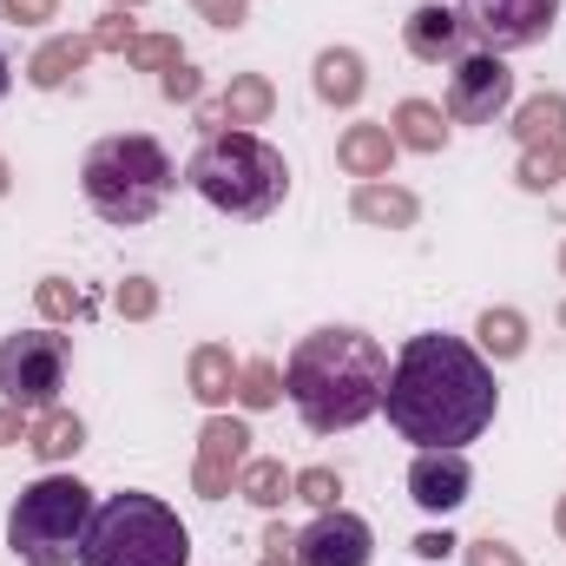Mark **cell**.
Instances as JSON below:
<instances>
[{"mask_svg": "<svg viewBox=\"0 0 566 566\" xmlns=\"http://www.w3.org/2000/svg\"><path fill=\"white\" fill-rule=\"evenodd\" d=\"M382 409H389V428L416 448H461L494 422L501 389H494V369L474 343L428 329V336L402 343Z\"/></svg>", "mask_w": 566, "mask_h": 566, "instance_id": "obj_1", "label": "cell"}, {"mask_svg": "<svg viewBox=\"0 0 566 566\" xmlns=\"http://www.w3.org/2000/svg\"><path fill=\"white\" fill-rule=\"evenodd\" d=\"M283 389H290L310 434H349L389 396V349L349 323L310 329L283 363Z\"/></svg>", "mask_w": 566, "mask_h": 566, "instance_id": "obj_2", "label": "cell"}, {"mask_svg": "<svg viewBox=\"0 0 566 566\" xmlns=\"http://www.w3.org/2000/svg\"><path fill=\"white\" fill-rule=\"evenodd\" d=\"M185 185L224 218H271L283 205V191H290V165H283L277 145L258 139V133H211L191 151Z\"/></svg>", "mask_w": 566, "mask_h": 566, "instance_id": "obj_3", "label": "cell"}, {"mask_svg": "<svg viewBox=\"0 0 566 566\" xmlns=\"http://www.w3.org/2000/svg\"><path fill=\"white\" fill-rule=\"evenodd\" d=\"M171 178L178 171H171L165 145L145 139V133H113V139L93 145L86 165H80V191H86V205L106 224H145V218H158Z\"/></svg>", "mask_w": 566, "mask_h": 566, "instance_id": "obj_4", "label": "cell"}, {"mask_svg": "<svg viewBox=\"0 0 566 566\" xmlns=\"http://www.w3.org/2000/svg\"><path fill=\"white\" fill-rule=\"evenodd\" d=\"M191 534L158 494H106L80 541V566H185Z\"/></svg>", "mask_w": 566, "mask_h": 566, "instance_id": "obj_5", "label": "cell"}, {"mask_svg": "<svg viewBox=\"0 0 566 566\" xmlns=\"http://www.w3.org/2000/svg\"><path fill=\"white\" fill-rule=\"evenodd\" d=\"M86 527H93V488L73 474H40L7 514V547L27 566H73Z\"/></svg>", "mask_w": 566, "mask_h": 566, "instance_id": "obj_6", "label": "cell"}, {"mask_svg": "<svg viewBox=\"0 0 566 566\" xmlns=\"http://www.w3.org/2000/svg\"><path fill=\"white\" fill-rule=\"evenodd\" d=\"M66 389V336L60 329H20L0 343V396L13 409H53V396Z\"/></svg>", "mask_w": 566, "mask_h": 566, "instance_id": "obj_7", "label": "cell"}, {"mask_svg": "<svg viewBox=\"0 0 566 566\" xmlns=\"http://www.w3.org/2000/svg\"><path fill=\"white\" fill-rule=\"evenodd\" d=\"M554 20H560V0H461V27L481 40V53L541 46Z\"/></svg>", "mask_w": 566, "mask_h": 566, "instance_id": "obj_8", "label": "cell"}, {"mask_svg": "<svg viewBox=\"0 0 566 566\" xmlns=\"http://www.w3.org/2000/svg\"><path fill=\"white\" fill-rule=\"evenodd\" d=\"M514 99V73L501 53H461L454 60V80H448V119L454 126H488L501 119Z\"/></svg>", "mask_w": 566, "mask_h": 566, "instance_id": "obj_9", "label": "cell"}, {"mask_svg": "<svg viewBox=\"0 0 566 566\" xmlns=\"http://www.w3.org/2000/svg\"><path fill=\"white\" fill-rule=\"evenodd\" d=\"M369 554H376L369 521H363V514H343V507L316 514V521L296 534V566H369Z\"/></svg>", "mask_w": 566, "mask_h": 566, "instance_id": "obj_10", "label": "cell"}, {"mask_svg": "<svg viewBox=\"0 0 566 566\" xmlns=\"http://www.w3.org/2000/svg\"><path fill=\"white\" fill-rule=\"evenodd\" d=\"M244 461H251V428L231 422V416H211V422H205V434H198V468H191V488H198L205 501H224V494L238 488Z\"/></svg>", "mask_w": 566, "mask_h": 566, "instance_id": "obj_11", "label": "cell"}, {"mask_svg": "<svg viewBox=\"0 0 566 566\" xmlns=\"http://www.w3.org/2000/svg\"><path fill=\"white\" fill-rule=\"evenodd\" d=\"M468 488H474V468H468L461 448H422L416 468H409V501L428 507V514H454L468 501Z\"/></svg>", "mask_w": 566, "mask_h": 566, "instance_id": "obj_12", "label": "cell"}, {"mask_svg": "<svg viewBox=\"0 0 566 566\" xmlns=\"http://www.w3.org/2000/svg\"><path fill=\"white\" fill-rule=\"evenodd\" d=\"M402 40H409V53H416V60L441 66V60H461L468 27H461V13H454L448 0H422V7L402 20Z\"/></svg>", "mask_w": 566, "mask_h": 566, "instance_id": "obj_13", "label": "cell"}, {"mask_svg": "<svg viewBox=\"0 0 566 566\" xmlns=\"http://www.w3.org/2000/svg\"><path fill=\"white\" fill-rule=\"evenodd\" d=\"M336 165L349 171V178H389V165H396V139H389V126H349L343 139H336Z\"/></svg>", "mask_w": 566, "mask_h": 566, "instance_id": "obj_14", "label": "cell"}, {"mask_svg": "<svg viewBox=\"0 0 566 566\" xmlns=\"http://www.w3.org/2000/svg\"><path fill=\"white\" fill-rule=\"evenodd\" d=\"M86 60H93V33H53V40L27 60V80H33L40 93H53V86H66Z\"/></svg>", "mask_w": 566, "mask_h": 566, "instance_id": "obj_15", "label": "cell"}, {"mask_svg": "<svg viewBox=\"0 0 566 566\" xmlns=\"http://www.w3.org/2000/svg\"><path fill=\"white\" fill-rule=\"evenodd\" d=\"M363 93H369L363 53H349V46H323V53H316V99H323V106H356Z\"/></svg>", "mask_w": 566, "mask_h": 566, "instance_id": "obj_16", "label": "cell"}, {"mask_svg": "<svg viewBox=\"0 0 566 566\" xmlns=\"http://www.w3.org/2000/svg\"><path fill=\"white\" fill-rule=\"evenodd\" d=\"M349 211H356L363 224H389V231H409V224L422 218V205H416V191H402V185H382V178H369V185H356V198H349Z\"/></svg>", "mask_w": 566, "mask_h": 566, "instance_id": "obj_17", "label": "cell"}, {"mask_svg": "<svg viewBox=\"0 0 566 566\" xmlns=\"http://www.w3.org/2000/svg\"><path fill=\"white\" fill-rule=\"evenodd\" d=\"M238 369H244V363H231L224 343H198V349H191V396H198L205 409H224V402L238 396Z\"/></svg>", "mask_w": 566, "mask_h": 566, "instance_id": "obj_18", "label": "cell"}, {"mask_svg": "<svg viewBox=\"0 0 566 566\" xmlns=\"http://www.w3.org/2000/svg\"><path fill=\"white\" fill-rule=\"evenodd\" d=\"M389 139L409 145V151H441L448 145V113L428 106V99H402L396 119H389Z\"/></svg>", "mask_w": 566, "mask_h": 566, "instance_id": "obj_19", "label": "cell"}, {"mask_svg": "<svg viewBox=\"0 0 566 566\" xmlns=\"http://www.w3.org/2000/svg\"><path fill=\"white\" fill-rule=\"evenodd\" d=\"M218 113H224L231 126H264V119L277 113V86H271L264 73H238V80L224 86V99H218Z\"/></svg>", "mask_w": 566, "mask_h": 566, "instance_id": "obj_20", "label": "cell"}, {"mask_svg": "<svg viewBox=\"0 0 566 566\" xmlns=\"http://www.w3.org/2000/svg\"><path fill=\"white\" fill-rule=\"evenodd\" d=\"M514 139L521 145H566V93H534V99H521Z\"/></svg>", "mask_w": 566, "mask_h": 566, "instance_id": "obj_21", "label": "cell"}, {"mask_svg": "<svg viewBox=\"0 0 566 566\" xmlns=\"http://www.w3.org/2000/svg\"><path fill=\"white\" fill-rule=\"evenodd\" d=\"M27 448H33L40 461H66V454L86 448V428H80V416H66V409H40L33 428H27Z\"/></svg>", "mask_w": 566, "mask_h": 566, "instance_id": "obj_22", "label": "cell"}, {"mask_svg": "<svg viewBox=\"0 0 566 566\" xmlns=\"http://www.w3.org/2000/svg\"><path fill=\"white\" fill-rule=\"evenodd\" d=\"M474 336H481V349H488L494 363H514V356L527 349V316H521V310H481Z\"/></svg>", "mask_w": 566, "mask_h": 566, "instance_id": "obj_23", "label": "cell"}, {"mask_svg": "<svg viewBox=\"0 0 566 566\" xmlns=\"http://www.w3.org/2000/svg\"><path fill=\"white\" fill-rule=\"evenodd\" d=\"M290 488H296V474H283V461H244V474H238V494L264 514H277L290 501Z\"/></svg>", "mask_w": 566, "mask_h": 566, "instance_id": "obj_24", "label": "cell"}, {"mask_svg": "<svg viewBox=\"0 0 566 566\" xmlns=\"http://www.w3.org/2000/svg\"><path fill=\"white\" fill-rule=\"evenodd\" d=\"M527 191H554L566 178V145H521V171H514Z\"/></svg>", "mask_w": 566, "mask_h": 566, "instance_id": "obj_25", "label": "cell"}, {"mask_svg": "<svg viewBox=\"0 0 566 566\" xmlns=\"http://www.w3.org/2000/svg\"><path fill=\"white\" fill-rule=\"evenodd\" d=\"M277 396H283V376H277L271 356H258V363L238 369V402H244V409H271Z\"/></svg>", "mask_w": 566, "mask_h": 566, "instance_id": "obj_26", "label": "cell"}, {"mask_svg": "<svg viewBox=\"0 0 566 566\" xmlns=\"http://www.w3.org/2000/svg\"><path fill=\"white\" fill-rule=\"evenodd\" d=\"M33 296H40V316H46V323H66V316H80V310H86V296H80L66 277H40Z\"/></svg>", "mask_w": 566, "mask_h": 566, "instance_id": "obj_27", "label": "cell"}, {"mask_svg": "<svg viewBox=\"0 0 566 566\" xmlns=\"http://www.w3.org/2000/svg\"><path fill=\"white\" fill-rule=\"evenodd\" d=\"M126 60H133V66H145V73H171L185 53H178V40H171V33H139Z\"/></svg>", "mask_w": 566, "mask_h": 566, "instance_id": "obj_28", "label": "cell"}, {"mask_svg": "<svg viewBox=\"0 0 566 566\" xmlns=\"http://www.w3.org/2000/svg\"><path fill=\"white\" fill-rule=\"evenodd\" d=\"M290 494H296V501H310L316 514H329V507H336V494H343V481H336V468H303Z\"/></svg>", "mask_w": 566, "mask_h": 566, "instance_id": "obj_29", "label": "cell"}, {"mask_svg": "<svg viewBox=\"0 0 566 566\" xmlns=\"http://www.w3.org/2000/svg\"><path fill=\"white\" fill-rule=\"evenodd\" d=\"M113 303H119V316L145 323V316H158V283L151 277H126L119 290H113Z\"/></svg>", "mask_w": 566, "mask_h": 566, "instance_id": "obj_30", "label": "cell"}, {"mask_svg": "<svg viewBox=\"0 0 566 566\" xmlns=\"http://www.w3.org/2000/svg\"><path fill=\"white\" fill-rule=\"evenodd\" d=\"M133 20H126V7H113V13H99V27H93V53H133Z\"/></svg>", "mask_w": 566, "mask_h": 566, "instance_id": "obj_31", "label": "cell"}, {"mask_svg": "<svg viewBox=\"0 0 566 566\" xmlns=\"http://www.w3.org/2000/svg\"><path fill=\"white\" fill-rule=\"evenodd\" d=\"M461 560H468V566H527L507 541H494V534H488V541H468V547H461Z\"/></svg>", "mask_w": 566, "mask_h": 566, "instance_id": "obj_32", "label": "cell"}, {"mask_svg": "<svg viewBox=\"0 0 566 566\" xmlns=\"http://www.w3.org/2000/svg\"><path fill=\"white\" fill-rule=\"evenodd\" d=\"M191 7H198L211 27H224V33H238V27L251 20V7H244V0H191Z\"/></svg>", "mask_w": 566, "mask_h": 566, "instance_id": "obj_33", "label": "cell"}, {"mask_svg": "<svg viewBox=\"0 0 566 566\" xmlns=\"http://www.w3.org/2000/svg\"><path fill=\"white\" fill-rule=\"evenodd\" d=\"M258 566H296V534H290L283 521L264 527V560H258Z\"/></svg>", "mask_w": 566, "mask_h": 566, "instance_id": "obj_34", "label": "cell"}, {"mask_svg": "<svg viewBox=\"0 0 566 566\" xmlns=\"http://www.w3.org/2000/svg\"><path fill=\"white\" fill-rule=\"evenodd\" d=\"M158 86H165V99H171V106H191V99H198V86H205V80H198V73H191V66H185V60H178V66H171V73H165V80H158Z\"/></svg>", "mask_w": 566, "mask_h": 566, "instance_id": "obj_35", "label": "cell"}, {"mask_svg": "<svg viewBox=\"0 0 566 566\" xmlns=\"http://www.w3.org/2000/svg\"><path fill=\"white\" fill-rule=\"evenodd\" d=\"M0 13H7L13 27H40V20L60 13V0H0Z\"/></svg>", "mask_w": 566, "mask_h": 566, "instance_id": "obj_36", "label": "cell"}, {"mask_svg": "<svg viewBox=\"0 0 566 566\" xmlns=\"http://www.w3.org/2000/svg\"><path fill=\"white\" fill-rule=\"evenodd\" d=\"M454 547H461L454 534H422V541H416V554H422V560H448Z\"/></svg>", "mask_w": 566, "mask_h": 566, "instance_id": "obj_37", "label": "cell"}, {"mask_svg": "<svg viewBox=\"0 0 566 566\" xmlns=\"http://www.w3.org/2000/svg\"><path fill=\"white\" fill-rule=\"evenodd\" d=\"M20 416H27V409H13V402H7V409H0V441H20Z\"/></svg>", "mask_w": 566, "mask_h": 566, "instance_id": "obj_38", "label": "cell"}, {"mask_svg": "<svg viewBox=\"0 0 566 566\" xmlns=\"http://www.w3.org/2000/svg\"><path fill=\"white\" fill-rule=\"evenodd\" d=\"M7 86H13V73H7V53H0V99H7Z\"/></svg>", "mask_w": 566, "mask_h": 566, "instance_id": "obj_39", "label": "cell"}, {"mask_svg": "<svg viewBox=\"0 0 566 566\" xmlns=\"http://www.w3.org/2000/svg\"><path fill=\"white\" fill-rule=\"evenodd\" d=\"M554 527H560V541H566V494H560V507H554Z\"/></svg>", "mask_w": 566, "mask_h": 566, "instance_id": "obj_40", "label": "cell"}, {"mask_svg": "<svg viewBox=\"0 0 566 566\" xmlns=\"http://www.w3.org/2000/svg\"><path fill=\"white\" fill-rule=\"evenodd\" d=\"M0 198H7V158H0Z\"/></svg>", "mask_w": 566, "mask_h": 566, "instance_id": "obj_41", "label": "cell"}, {"mask_svg": "<svg viewBox=\"0 0 566 566\" xmlns=\"http://www.w3.org/2000/svg\"><path fill=\"white\" fill-rule=\"evenodd\" d=\"M113 7H145V0H113Z\"/></svg>", "mask_w": 566, "mask_h": 566, "instance_id": "obj_42", "label": "cell"}, {"mask_svg": "<svg viewBox=\"0 0 566 566\" xmlns=\"http://www.w3.org/2000/svg\"><path fill=\"white\" fill-rule=\"evenodd\" d=\"M560 271H566V244H560Z\"/></svg>", "mask_w": 566, "mask_h": 566, "instance_id": "obj_43", "label": "cell"}, {"mask_svg": "<svg viewBox=\"0 0 566 566\" xmlns=\"http://www.w3.org/2000/svg\"><path fill=\"white\" fill-rule=\"evenodd\" d=\"M560 323H566V303H560Z\"/></svg>", "mask_w": 566, "mask_h": 566, "instance_id": "obj_44", "label": "cell"}]
</instances>
